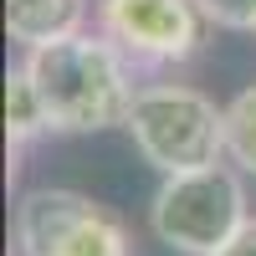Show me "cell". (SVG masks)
<instances>
[{
  "instance_id": "cell-7",
  "label": "cell",
  "mask_w": 256,
  "mask_h": 256,
  "mask_svg": "<svg viewBox=\"0 0 256 256\" xmlns=\"http://www.w3.org/2000/svg\"><path fill=\"white\" fill-rule=\"evenodd\" d=\"M41 134H52L46 108H41V92H36L31 72L16 67V72L6 77V144H10V159H16L31 138H41Z\"/></svg>"
},
{
  "instance_id": "cell-6",
  "label": "cell",
  "mask_w": 256,
  "mask_h": 256,
  "mask_svg": "<svg viewBox=\"0 0 256 256\" xmlns=\"http://www.w3.org/2000/svg\"><path fill=\"white\" fill-rule=\"evenodd\" d=\"M82 20H88V0H6V31L26 52L82 31Z\"/></svg>"
},
{
  "instance_id": "cell-10",
  "label": "cell",
  "mask_w": 256,
  "mask_h": 256,
  "mask_svg": "<svg viewBox=\"0 0 256 256\" xmlns=\"http://www.w3.org/2000/svg\"><path fill=\"white\" fill-rule=\"evenodd\" d=\"M216 256H256V220H246L241 230H236V236H230Z\"/></svg>"
},
{
  "instance_id": "cell-11",
  "label": "cell",
  "mask_w": 256,
  "mask_h": 256,
  "mask_svg": "<svg viewBox=\"0 0 256 256\" xmlns=\"http://www.w3.org/2000/svg\"><path fill=\"white\" fill-rule=\"evenodd\" d=\"M251 36H256V26H251Z\"/></svg>"
},
{
  "instance_id": "cell-8",
  "label": "cell",
  "mask_w": 256,
  "mask_h": 256,
  "mask_svg": "<svg viewBox=\"0 0 256 256\" xmlns=\"http://www.w3.org/2000/svg\"><path fill=\"white\" fill-rule=\"evenodd\" d=\"M226 154L241 174H256V82L226 102Z\"/></svg>"
},
{
  "instance_id": "cell-1",
  "label": "cell",
  "mask_w": 256,
  "mask_h": 256,
  "mask_svg": "<svg viewBox=\"0 0 256 256\" xmlns=\"http://www.w3.org/2000/svg\"><path fill=\"white\" fill-rule=\"evenodd\" d=\"M20 67L41 92L52 134H102L123 128L134 113V62L102 31H72L62 41L31 46Z\"/></svg>"
},
{
  "instance_id": "cell-5",
  "label": "cell",
  "mask_w": 256,
  "mask_h": 256,
  "mask_svg": "<svg viewBox=\"0 0 256 256\" xmlns=\"http://www.w3.org/2000/svg\"><path fill=\"white\" fill-rule=\"evenodd\" d=\"M98 26L134 67H169L195 56L205 16L195 0H98Z\"/></svg>"
},
{
  "instance_id": "cell-3",
  "label": "cell",
  "mask_w": 256,
  "mask_h": 256,
  "mask_svg": "<svg viewBox=\"0 0 256 256\" xmlns=\"http://www.w3.org/2000/svg\"><path fill=\"white\" fill-rule=\"evenodd\" d=\"M246 184L230 164H205L184 174H164L148 200L154 241L180 256H216L246 226Z\"/></svg>"
},
{
  "instance_id": "cell-4",
  "label": "cell",
  "mask_w": 256,
  "mask_h": 256,
  "mask_svg": "<svg viewBox=\"0 0 256 256\" xmlns=\"http://www.w3.org/2000/svg\"><path fill=\"white\" fill-rule=\"evenodd\" d=\"M16 256H134V236L102 200L41 184L16 200Z\"/></svg>"
},
{
  "instance_id": "cell-2",
  "label": "cell",
  "mask_w": 256,
  "mask_h": 256,
  "mask_svg": "<svg viewBox=\"0 0 256 256\" xmlns=\"http://www.w3.org/2000/svg\"><path fill=\"white\" fill-rule=\"evenodd\" d=\"M123 128L144 154V164H154L159 174L205 169V164H220L226 154V108H216V98H205L200 88H184V82L138 88Z\"/></svg>"
},
{
  "instance_id": "cell-9",
  "label": "cell",
  "mask_w": 256,
  "mask_h": 256,
  "mask_svg": "<svg viewBox=\"0 0 256 256\" xmlns=\"http://www.w3.org/2000/svg\"><path fill=\"white\" fill-rule=\"evenodd\" d=\"M195 6L220 31H251L256 26V0H195Z\"/></svg>"
}]
</instances>
